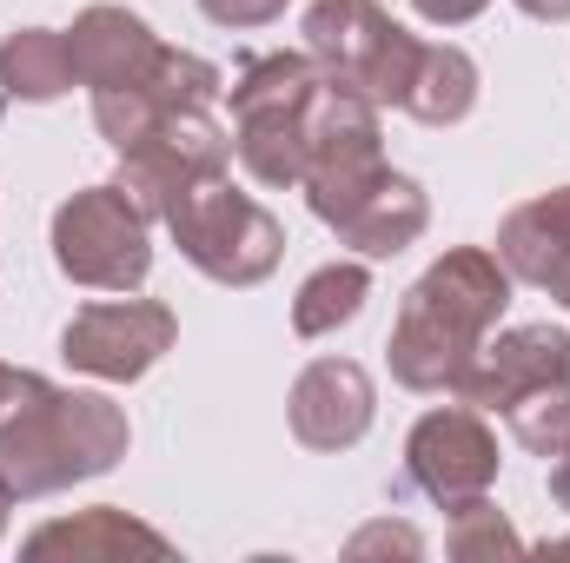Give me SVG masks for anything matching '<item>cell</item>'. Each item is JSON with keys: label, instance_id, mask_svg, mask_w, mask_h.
Here are the masks:
<instances>
[{"label": "cell", "instance_id": "14", "mask_svg": "<svg viewBox=\"0 0 570 563\" xmlns=\"http://www.w3.org/2000/svg\"><path fill=\"white\" fill-rule=\"evenodd\" d=\"M27 557H73V563H107V557H173V544L140 524V517H127L120 504H94V511H73V517H53V524H40L27 544H20Z\"/></svg>", "mask_w": 570, "mask_h": 563}, {"label": "cell", "instance_id": "18", "mask_svg": "<svg viewBox=\"0 0 570 563\" xmlns=\"http://www.w3.org/2000/svg\"><path fill=\"white\" fill-rule=\"evenodd\" d=\"M365 298H372V273H365L358 259H332V266H318L312 279L298 285V298H292V332H298V338H325V332L352 325V318L365 312Z\"/></svg>", "mask_w": 570, "mask_h": 563}, {"label": "cell", "instance_id": "26", "mask_svg": "<svg viewBox=\"0 0 570 563\" xmlns=\"http://www.w3.org/2000/svg\"><path fill=\"white\" fill-rule=\"evenodd\" d=\"M531 20H570V0H518Z\"/></svg>", "mask_w": 570, "mask_h": 563}, {"label": "cell", "instance_id": "13", "mask_svg": "<svg viewBox=\"0 0 570 563\" xmlns=\"http://www.w3.org/2000/svg\"><path fill=\"white\" fill-rule=\"evenodd\" d=\"M498 266L518 285H538L558 305H570V186L544 192V199H524L518 213H504Z\"/></svg>", "mask_w": 570, "mask_h": 563}, {"label": "cell", "instance_id": "6", "mask_svg": "<svg viewBox=\"0 0 570 563\" xmlns=\"http://www.w3.org/2000/svg\"><path fill=\"white\" fill-rule=\"evenodd\" d=\"M385 140H379V107L345 93V87H318L305 107V199L325 226H338L379 179H385Z\"/></svg>", "mask_w": 570, "mask_h": 563}, {"label": "cell", "instance_id": "7", "mask_svg": "<svg viewBox=\"0 0 570 563\" xmlns=\"http://www.w3.org/2000/svg\"><path fill=\"white\" fill-rule=\"evenodd\" d=\"M173 338H179L173 305H159V298H127V292H120V298L80 305V312L67 318L60 358H67L73 372L100 378V385H134V378H146V372L173 352Z\"/></svg>", "mask_w": 570, "mask_h": 563}, {"label": "cell", "instance_id": "27", "mask_svg": "<svg viewBox=\"0 0 570 563\" xmlns=\"http://www.w3.org/2000/svg\"><path fill=\"white\" fill-rule=\"evenodd\" d=\"M13 392H20V372H13V365H0V412L13 405Z\"/></svg>", "mask_w": 570, "mask_h": 563}, {"label": "cell", "instance_id": "24", "mask_svg": "<svg viewBox=\"0 0 570 563\" xmlns=\"http://www.w3.org/2000/svg\"><path fill=\"white\" fill-rule=\"evenodd\" d=\"M419 7V20H431V27H464V20H478L491 0H412Z\"/></svg>", "mask_w": 570, "mask_h": 563}, {"label": "cell", "instance_id": "3", "mask_svg": "<svg viewBox=\"0 0 570 563\" xmlns=\"http://www.w3.org/2000/svg\"><path fill=\"white\" fill-rule=\"evenodd\" d=\"M166 233L186 253V266H199L213 285H259L285 259V226L253 192L233 186V172L193 179L166 206Z\"/></svg>", "mask_w": 570, "mask_h": 563}, {"label": "cell", "instance_id": "1", "mask_svg": "<svg viewBox=\"0 0 570 563\" xmlns=\"http://www.w3.org/2000/svg\"><path fill=\"white\" fill-rule=\"evenodd\" d=\"M127 444L134 424L107 392H73L40 372H20V392L0 412V484L13 497H53L87 477H107Z\"/></svg>", "mask_w": 570, "mask_h": 563}, {"label": "cell", "instance_id": "23", "mask_svg": "<svg viewBox=\"0 0 570 563\" xmlns=\"http://www.w3.org/2000/svg\"><path fill=\"white\" fill-rule=\"evenodd\" d=\"M372 551H399V557H425V537L412 531V524H365L352 544H345V557H372Z\"/></svg>", "mask_w": 570, "mask_h": 563}, {"label": "cell", "instance_id": "28", "mask_svg": "<svg viewBox=\"0 0 570 563\" xmlns=\"http://www.w3.org/2000/svg\"><path fill=\"white\" fill-rule=\"evenodd\" d=\"M7 511H13V491L0 484V537H7Z\"/></svg>", "mask_w": 570, "mask_h": 563}, {"label": "cell", "instance_id": "15", "mask_svg": "<svg viewBox=\"0 0 570 563\" xmlns=\"http://www.w3.org/2000/svg\"><path fill=\"white\" fill-rule=\"evenodd\" d=\"M431 226V199L419 179H405V172H385L332 233H338V246H352L358 259H399L405 246H419V233Z\"/></svg>", "mask_w": 570, "mask_h": 563}, {"label": "cell", "instance_id": "9", "mask_svg": "<svg viewBox=\"0 0 570 563\" xmlns=\"http://www.w3.org/2000/svg\"><path fill=\"white\" fill-rule=\"evenodd\" d=\"M405 471L444 511L464 504V497H484L498 484V437H491L484 412H471V405L425 412L412 424V437H405Z\"/></svg>", "mask_w": 570, "mask_h": 563}, {"label": "cell", "instance_id": "29", "mask_svg": "<svg viewBox=\"0 0 570 563\" xmlns=\"http://www.w3.org/2000/svg\"><path fill=\"white\" fill-rule=\"evenodd\" d=\"M564 551H570V537H564Z\"/></svg>", "mask_w": 570, "mask_h": 563}, {"label": "cell", "instance_id": "10", "mask_svg": "<svg viewBox=\"0 0 570 563\" xmlns=\"http://www.w3.org/2000/svg\"><path fill=\"white\" fill-rule=\"evenodd\" d=\"M538 385H570V332L564 325H511L498 338H484V352L464 365V378L451 385L458 405L471 412H504Z\"/></svg>", "mask_w": 570, "mask_h": 563}, {"label": "cell", "instance_id": "25", "mask_svg": "<svg viewBox=\"0 0 570 563\" xmlns=\"http://www.w3.org/2000/svg\"><path fill=\"white\" fill-rule=\"evenodd\" d=\"M551 504H558V511H570V451H558V457H551Z\"/></svg>", "mask_w": 570, "mask_h": 563}, {"label": "cell", "instance_id": "8", "mask_svg": "<svg viewBox=\"0 0 570 563\" xmlns=\"http://www.w3.org/2000/svg\"><path fill=\"white\" fill-rule=\"evenodd\" d=\"M226 159H233V134L206 107H179V113H159V127L120 152V179L114 186L140 206L146 219H166V206L193 179L226 172Z\"/></svg>", "mask_w": 570, "mask_h": 563}, {"label": "cell", "instance_id": "22", "mask_svg": "<svg viewBox=\"0 0 570 563\" xmlns=\"http://www.w3.org/2000/svg\"><path fill=\"white\" fill-rule=\"evenodd\" d=\"M199 13H206L213 27L246 33V27H273V20L285 13V0H199Z\"/></svg>", "mask_w": 570, "mask_h": 563}, {"label": "cell", "instance_id": "11", "mask_svg": "<svg viewBox=\"0 0 570 563\" xmlns=\"http://www.w3.org/2000/svg\"><path fill=\"white\" fill-rule=\"evenodd\" d=\"M372 412H379V392H372V372L358 358H312L292 392H285V424L305 451H352L365 431H372Z\"/></svg>", "mask_w": 570, "mask_h": 563}, {"label": "cell", "instance_id": "19", "mask_svg": "<svg viewBox=\"0 0 570 563\" xmlns=\"http://www.w3.org/2000/svg\"><path fill=\"white\" fill-rule=\"evenodd\" d=\"M233 152L259 186H305V113L233 120Z\"/></svg>", "mask_w": 570, "mask_h": 563}, {"label": "cell", "instance_id": "21", "mask_svg": "<svg viewBox=\"0 0 570 563\" xmlns=\"http://www.w3.org/2000/svg\"><path fill=\"white\" fill-rule=\"evenodd\" d=\"M504 424H511V437H518L531 457L570 451V385H538V392H524L518 405H504Z\"/></svg>", "mask_w": 570, "mask_h": 563}, {"label": "cell", "instance_id": "5", "mask_svg": "<svg viewBox=\"0 0 570 563\" xmlns=\"http://www.w3.org/2000/svg\"><path fill=\"white\" fill-rule=\"evenodd\" d=\"M120 186H80L53 206V266L87 292H140L153 273V233Z\"/></svg>", "mask_w": 570, "mask_h": 563}, {"label": "cell", "instance_id": "16", "mask_svg": "<svg viewBox=\"0 0 570 563\" xmlns=\"http://www.w3.org/2000/svg\"><path fill=\"white\" fill-rule=\"evenodd\" d=\"M471 107H478V60L451 40H425L405 87V113L419 127H458Z\"/></svg>", "mask_w": 570, "mask_h": 563}, {"label": "cell", "instance_id": "20", "mask_svg": "<svg viewBox=\"0 0 570 563\" xmlns=\"http://www.w3.org/2000/svg\"><path fill=\"white\" fill-rule=\"evenodd\" d=\"M444 551L458 563H478V557H518L524 551V537L504 524V511L491 504V491L484 497H464V504H451V531H444Z\"/></svg>", "mask_w": 570, "mask_h": 563}, {"label": "cell", "instance_id": "4", "mask_svg": "<svg viewBox=\"0 0 570 563\" xmlns=\"http://www.w3.org/2000/svg\"><path fill=\"white\" fill-rule=\"evenodd\" d=\"M419 33H405L379 0H312L305 7V53L318 73L372 107H405L412 67H419Z\"/></svg>", "mask_w": 570, "mask_h": 563}, {"label": "cell", "instance_id": "2", "mask_svg": "<svg viewBox=\"0 0 570 563\" xmlns=\"http://www.w3.org/2000/svg\"><path fill=\"white\" fill-rule=\"evenodd\" d=\"M504 305H511V273L498 266V253L458 246L431 259V273L405 292L399 325L385 338L392 378L405 392H451L464 365L484 352V338L498 332Z\"/></svg>", "mask_w": 570, "mask_h": 563}, {"label": "cell", "instance_id": "12", "mask_svg": "<svg viewBox=\"0 0 570 563\" xmlns=\"http://www.w3.org/2000/svg\"><path fill=\"white\" fill-rule=\"evenodd\" d=\"M67 47H73V73L87 93H120V87H153L159 60H166V40L146 27L134 7H87L73 27H67Z\"/></svg>", "mask_w": 570, "mask_h": 563}, {"label": "cell", "instance_id": "17", "mask_svg": "<svg viewBox=\"0 0 570 563\" xmlns=\"http://www.w3.org/2000/svg\"><path fill=\"white\" fill-rule=\"evenodd\" d=\"M0 87H7L13 100H60V93H73L80 73H73L67 33H53V27H20V33H7V40H0Z\"/></svg>", "mask_w": 570, "mask_h": 563}]
</instances>
